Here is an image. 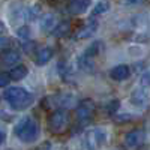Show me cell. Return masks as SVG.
<instances>
[{
  "instance_id": "cell-1",
  "label": "cell",
  "mask_w": 150,
  "mask_h": 150,
  "mask_svg": "<svg viewBox=\"0 0 150 150\" xmlns=\"http://www.w3.org/2000/svg\"><path fill=\"white\" fill-rule=\"evenodd\" d=\"M15 135L23 143H33L39 135V123L32 116L23 117L15 126Z\"/></svg>"
},
{
  "instance_id": "cell-2",
  "label": "cell",
  "mask_w": 150,
  "mask_h": 150,
  "mask_svg": "<svg viewBox=\"0 0 150 150\" xmlns=\"http://www.w3.org/2000/svg\"><path fill=\"white\" fill-rule=\"evenodd\" d=\"M3 98L14 107L15 110H24L32 105L33 102V95L24 90L23 87H11L3 95Z\"/></svg>"
},
{
  "instance_id": "cell-3",
  "label": "cell",
  "mask_w": 150,
  "mask_h": 150,
  "mask_svg": "<svg viewBox=\"0 0 150 150\" xmlns=\"http://www.w3.org/2000/svg\"><path fill=\"white\" fill-rule=\"evenodd\" d=\"M69 123H71L69 112L63 108L56 110L51 114V117H50V131L53 134L60 135L69 129Z\"/></svg>"
},
{
  "instance_id": "cell-4",
  "label": "cell",
  "mask_w": 150,
  "mask_h": 150,
  "mask_svg": "<svg viewBox=\"0 0 150 150\" xmlns=\"http://www.w3.org/2000/svg\"><path fill=\"white\" fill-rule=\"evenodd\" d=\"M107 140V132L101 128L90 129L84 137V147L87 149H98L101 147Z\"/></svg>"
},
{
  "instance_id": "cell-5",
  "label": "cell",
  "mask_w": 150,
  "mask_h": 150,
  "mask_svg": "<svg viewBox=\"0 0 150 150\" xmlns=\"http://www.w3.org/2000/svg\"><path fill=\"white\" fill-rule=\"evenodd\" d=\"M96 111V105L95 102L92 101V99H84V101H81L77 107V110H75V116H77V119L80 122H87L90 120L95 114Z\"/></svg>"
},
{
  "instance_id": "cell-6",
  "label": "cell",
  "mask_w": 150,
  "mask_h": 150,
  "mask_svg": "<svg viewBox=\"0 0 150 150\" xmlns=\"http://www.w3.org/2000/svg\"><path fill=\"white\" fill-rule=\"evenodd\" d=\"M146 140V132L143 129H134L125 135V144L128 147H138Z\"/></svg>"
},
{
  "instance_id": "cell-7",
  "label": "cell",
  "mask_w": 150,
  "mask_h": 150,
  "mask_svg": "<svg viewBox=\"0 0 150 150\" xmlns=\"http://www.w3.org/2000/svg\"><path fill=\"white\" fill-rule=\"evenodd\" d=\"M90 5L92 0H71L68 9L72 15H81L90 8Z\"/></svg>"
},
{
  "instance_id": "cell-8",
  "label": "cell",
  "mask_w": 150,
  "mask_h": 150,
  "mask_svg": "<svg viewBox=\"0 0 150 150\" xmlns=\"http://www.w3.org/2000/svg\"><path fill=\"white\" fill-rule=\"evenodd\" d=\"M98 27H99L98 21H96V20H90L84 27H81V29L77 32V35H75V39H87V38H90V36L98 30Z\"/></svg>"
},
{
  "instance_id": "cell-9",
  "label": "cell",
  "mask_w": 150,
  "mask_h": 150,
  "mask_svg": "<svg viewBox=\"0 0 150 150\" xmlns=\"http://www.w3.org/2000/svg\"><path fill=\"white\" fill-rule=\"evenodd\" d=\"M129 74H131V71H129L128 65H117V66H114L111 69L110 77L114 81H123V80H126L129 77Z\"/></svg>"
},
{
  "instance_id": "cell-10",
  "label": "cell",
  "mask_w": 150,
  "mask_h": 150,
  "mask_svg": "<svg viewBox=\"0 0 150 150\" xmlns=\"http://www.w3.org/2000/svg\"><path fill=\"white\" fill-rule=\"evenodd\" d=\"M2 62L6 66H15L20 62V54L15 50H6V51L2 53Z\"/></svg>"
},
{
  "instance_id": "cell-11",
  "label": "cell",
  "mask_w": 150,
  "mask_h": 150,
  "mask_svg": "<svg viewBox=\"0 0 150 150\" xmlns=\"http://www.w3.org/2000/svg\"><path fill=\"white\" fill-rule=\"evenodd\" d=\"M53 56V50L51 48H48V47H44L41 50H38V53H36V65H45L47 62H50V59H51Z\"/></svg>"
},
{
  "instance_id": "cell-12",
  "label": "cell",
  "mask_w": 150,
  "mask_h": 150,
  "mask_svg": "<svg viewBox=\"0 0 150 150\" xmlns=\"http://www.w3.org/2000/svg\"><path fill=\"white\" fill-rule=\"evenodd\" d=\"M78 68L86 71V72H93V69H95V60H93V57L81 54L78 57Z\"/></svg>"
},
{
  "instance_id": "cell-13",
  "label": "cell",
  "mask_w": 150,
  "mask_h": 150,
  "mask_svg": "<svg viewBox=\"0 0 150 150\" xmlns=\"http://www.w3.org/2000/svg\"><path fill=\"white\" fill-rule=\"evenodd\" d=\"M39 26L44 32H50V30H53L54 26H56V15L54 14H45L41 21H39Z\"/></svg>"
},
{
  "instance_id": "cell-14",
  "label": "cell",
  "mask_w": 150,
  "mask_h": 150,
  "mask_svg": "<svg viewBox=\"0 0 150 150\" xmlns=\"http://www.w3.org/2000/svg\"><path fill=\"white\" fill-rule=\"evenodd\" d=\"M69 32H71V23L69 21H62L57 26H54V29H53V35L56 38H65L69 35Z\"/></svg>"
},
{
  "instance_id": "cell-15",
  "label": "cell",
  "mask_w": 150,
  "mask_h": 150,
  "mask_svg": "<svg viewBox=\"0 0 150 150\" xmlns=\"http://www.w3.org/2000/svg\"><path fill=\"white\" fill-rule=\"evenodd\" d=\"M147 99H149V95H147V92H144V90H135V92L132 93V96H131L132 104H134V105H138V107L147 104Z\"/></svg>"
},
{
  "instance_id": "cell-16",
  "label": "cell",
  "mask_w": 150,
  "mask_h": 150,
  "mask_svg": "<svg viewBox=\"0 0 150 150\" xmlns=\"http://www.w3.org/2000/svg\"><path fill=\"white\" fill-rule=\"evenodd\" d=\"M27 68L26 66H23V65H18L15 68H12L9 75H11V80H23L24 77L27 75Z\"/></svg>"
},
{
  "instance_id": "cell-17",
  "label": "cell",
  "mask_w": 150,
  "mask_h": 150,
  "mask_svg": "<svg viewBox=\"0 0 150 150\" xmlns=\"http://www.w3.org/2000/svg\"><path fill=\"white\" fill-rule=\"evenodd\" d=\"M101 50H102V42L101 41H95V42H92L89 47L86 48V51H84V54L86 56H89V57H96L99 53H101Z\"/></svg>"
},
{
  "instance_id": "cell-18",
  "label": "cell",
  "mask_w": 150,
  "mask_h": 150,
  "mask_svg": "<svg viewBox=\"0 0 150 150\" xmlns=\"http://www.w3.org/2000/svg\"><path fill=\"white\" fill-rule=\"evenodd\" d=\"M108 9H110V3L107 2V0H101V2H98L96 6L93 8L92 14L93 15H101V14H105Z\"/></svg>"
},
{
  "instance_id": "cell-19",
  "label": "cell",
  "mask_w": 150,
  "mask_h": 150,
  "mask_svg": "<svg viewBox=\"0 0 150 150\" xmlns=\"http://www.w3.org/2000/svg\"><path fill=\"white\" fill-rule=\"evenodd\" d=\"M41 14V5H33L32 8L27 9V18L29 20H36Z\"/></svg>"
},
{
  "instance_id": "cell-20",
  "label": "cell",
  "mask_w": 150,
  "mask_h": 150,
  "mask_svg": "<svg viewBox=\"0 0 150 150\" xmlns=\"http://www.w3.org/2000/svg\"><path fill=\"white\" fill-rule=\"evenodd\" d=\"M119 107H120V102L117 101V99H114V101H110L108 104H107V112L108 114H114V112L119 110Z\"/></svg>"
},
{
  "instance_id": "cell-21",
  "label": "cell",
  "mask_w": 150,
  "mask_h": 150,
  "mask_svg": "<svg viewBox=\"0 0 150 150\" xmlns=\"http://www.w3.org/2000/svg\"><path fill=\"white\" fill-rule=\"evenodd\" d=\"M17 35H18L20 38H23V39H27V38L30 36V29H29L27 26H23V27H20V29L17 30Z\"/></svg>"
},
{
  "instance_id": "cell-22",
  "label": "cell",
  "mask_w": 150,
  "mask_h": 150,
  "mask_svg": "<svg viewBox=\"0 0 150 150\" xmlns=\"http://www.w3.org/2000/svg\"><path fill=\"white\" fill-rule=\"evenodd\" d=\"M9 81H11V75H9V74H6V72H2V74H0V87L8 86Z\"/></svg>"
},
{
  "instance_id": "cell-23",
  "label": "cell",
  "mask_w": 150,
  "mask_h": 150,
  "mask_svg": "<svg viewBox=\"0 0 150 150\" xmlns=\"http://www.w3.org/2000/svg\"><path fill=\"white\" fill-rule=\"evenodd\" d=\"M141 86L143 87H150V71H147L146 74H143V77H141Z\"/></svg>"
},
{
  "instance_id": "cell-24",
  "label": "cell",
  "mask_w": 150,
  "mask_h": 150,
  "mask_svg": "<svg viewBox=\"0 0 150 150\" xmlns=\"http://www.w3.org/2000/svg\"><path fill=\"white\" fill-rule=\"evenodd\" d=\"M143 2H144V0H123V3L128 5V6H135V5H140Z\"/></svg>"
},
{
  "instance_id": "cell-25",
  "label": "cell",
  "mask_w": 150,
  "mask_h": 150,
  "mask_svg": "<svg viewBox=\"0 0 150 150\" xmlns=\"http://www.w3.org/2000/svg\"><path fill=\"white\" fill-rule=\"evenodd\" d=\"M8 42H9L8 39H0V51H2V48H3V47L8 45Z\"/></svg>"
},
{
  "instance_id": "cell-26",
  "label": "cell",
  "mask_w": 150,
  "mask_h": 150,
  "mask_svg": "<svg viewBox=\"0 0 150 150\" xmlns=\"http://www.w3.org/2000/svg\"><path fill=\"white\" fill-rule=\"evenodd\" d=\"M5 137H6V134H5L2 129H0V143H3V141H5Z\"/></svg>"
},
{
  "instance_id": "cell-27",
  "label": "cell",
  "mask_w": 150,
  "mask_h": 150,
  "mask_svg": "<svg viewBox=\"0 0 150 150\" xmlns=\"http://www.w3.org/2000/svg\"><path fill=\"white\" fill-rule=\"evenodd\" d=\"M5 30H6V27H5V24H3L2 21H0V35H2V33H3Z\"/></svg>"
}]
</instances>
